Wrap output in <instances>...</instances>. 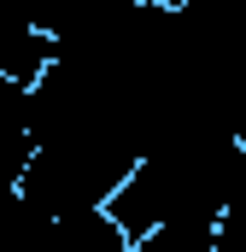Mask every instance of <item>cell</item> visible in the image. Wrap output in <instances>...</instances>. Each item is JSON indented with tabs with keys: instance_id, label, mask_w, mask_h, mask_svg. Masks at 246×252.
<instances>
[{
	"instance_id": "cell-1",
	"label": "cell",
	"mask_w": 246,
	"mask_h": 252,
	"mask_svg": "<svg viewBox=\"0 0 246 252\" xmlns=\"http://www.w3.org/2000/svg\"><path fill=\"white\" fill-rule=\"evenodd\" d=\"M53 64H59V41L35 24V12L0 0V82H12L18 94H30Z\"/></svg>"
}]
</instances>
